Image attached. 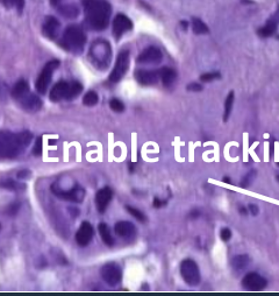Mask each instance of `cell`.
<instances>
[{
    "mask_svg": "<svg viewBox=\"0 0 279 296\" xmlns=\"http://www.w3.org/2000/svg\"><path fill=\"white\" fill-rule=\"evenodd\" d=\"M33 154L35 157H40L42 154V138L39 137L35 141V145L33 147Z\"/></svg>",
    "mask_w": 279,
    "mask_h": 296,
    "instance_id": "35",
    "label": "cell"
},
{
    "mask_svg": "<svg viewBox=\"0 0 279 296\" xmlns=\"http://www.w3.org/2000/svg\"><path fill=\"white\" fill-rule=\"evenodd\" d=\"M100 275L103 281L110 286H117L122 279L121 269L115 262H107L100 269Z\"/></svg>",
    "mask_w": 279,
    "mask_h": 296,
    "instance_id": "8",
    "label": "cell"
},
{
    "mask_svg": "<svg viewBox=\"0 0 279 296\" xmlns=\"http://www.w3.org/2000/svg\"><path fill=\"white\" fill-rule=\"evenodd\" d=\"M17 4V7H18V12L20 14H21V12H22V9H23V6H25V2H22V0H19V2L15 3Z\"/></svg>",
    "mask_w": 279,
    "mask_h": 296,
    "instance_id": "42",
    "label": "cell"
},
{
    "mask_svg": "<svg viewBox=\"0 0 279 296\" xmlns=\"http://www.w3.org/2000/svg\"><path fill=\"white\" fill-rule=\"evenodd\" d=\"M135 78L142 85H153L161 79L158 70H136Z\"/></svg>",
    "mask_w": 279,
    "mask_h": 296,
    "instance_id": "18",
    "label": "cell"
},
{
    "mask_svg": "<svg viewBox=\"0 0 279 296\" xmlns=\"http://www.w3.org/2000/svg\"><path fill=\"white\" fill-rule=\"evenodd\" d=\"M128 68H129V51L122 50L121 53L118 55L114 69L110 75V81L112 83H118L119 81H121L123 76L126 75L127 70H128Z\"/></svg>",
    "mask_w": 279,
    "mask_h": 296,
    "instance_id": "7",
    "label": "cell"
},
{
    "mask_svg": "<svg viewBox=\"0 0 279 296\" xmlns=\"http://www.w3.org/2000/svg\"><path fill=\"white\" fill-rule=\"evenodd\" d=\"M114 231L119 237L125 239H133L135 234H136V227H135L133 223L127 221L118 222L114 225Z\"/></svg>",
    "mask_w": 279,
    "mask_h": 296,
    "instance_id": "20",
    "label": "cell"
},
{
    "mask_svg": "<svg viewBox=\"0 0 279 296\" xmlns=\"http://www.w3.org/2000/svg\"><path fill=\"white\" fill-rule=\"evenodd\" d=\"M278 166H279V162H278Z\"/></svg>",
    "mask_w": 279,
    "mask_h": 296,
    "instance_id": "48",
    "label": "cell"
},
{
    "mask_svg": "<svg viewBox=\"0 0 279 296\" xmlns=\"http://www.w3.org/2000/svg\"><path fill=\"white\" fill-rule=\"evenodd\" d=\"M249 263H250V258L246 254L236 255V257H234L232 259V266L235 270H238V271L246 270Z\"/></svg>",
    "mask_w": 279,
    "mask_h": 296,
    "instance_id": "25",
    "label": "cell"
},
{
    "mask_svg": "<svg viewBox=\"0 0 279 296\" xmlns=\"http://www.w3.org/2000/svg\"><path fill=\"white\" fill-rule=\"evenodd\" d=\"M33 134L28 131L21 133H12L3 131L0 133V155L4 159H15L21 155L27 146H29Z\"/></svg>",
    "mask_w": 279,
    "mask_h": 296,
    "instance_id": "2",
    "label": "cell"
},
{
    "mask_svg": "<svg viewBox=\"0 0 279 296\" xmlns=\"http://www.w3.org/2000/svg\"><path fill=\"white\" fill-rule=\"evenodd\" d=\"M181 25L183 27V29H187V26H189V23L186 21H181Z\"/></svg>",
    "mask_w": 279,
    "mask_h": 296,
    "instance_id": "43",
    "label": "cell"
},
{
    "mask_svg": "<svg viewBox=\"0 0 279 296\" xmlns=\"http://www.w3.org/2000/svg\"><path fill=\"white\" fill-rule=\"evenodd\" d=\"M58 13L67 19H75L78 17L79 9L74 4H62L57 7Z\"/></svg>",
    "mask_w": 279,
    "mask_h": 296,
    "instance_id": "22",
    "label": "cell"
},
{
    "mask_svg": "<svg viewBox=\"0 0 279 296\" xmlns=\"http://www.w3.org/2000/svg\"><path fill=\"white\" fill-rule=\"evenodd\" d=\"M20 209V204L19 203H14V204H11L9 206V215L11 216H14L15 214L18 213Z\"/></svg>",
    "mask_w": 279,
    "mask_h": 296,
    "instance_id": "38",
    "label": "cell"
},
{
    "mask_svg": "<svg viewBox=\"0 0 279 296\" xmlns=\"http://www.w3.org/2000/svg\"><path fill=\"white\" fill-rule=\"evenodd\" d=\"M249 211L251 213V215L256 216L258 214V206L255 205V204H250V205H249Z\"/></svg>",
    "mask_w": 279,
    "mask_h": 296,
    "instance_id": "41",
    "label": "cell"
},
{
    "mask_svg": "<svg viewBox=\"0 0 279 296\" xmlns=\"http://www.w3.org/2000/svg\"><path fill=\"white\" fill-rule=\"evenodd\" d=\"M51 190H53V193L57 196V197L65 199V201L81 203L83 202V199L85 198V190L79 186H76L74 188H71L70 190L64 191V190L59 189L56 185H54L53 187H51Z\"/></svg>",
    "mask_w": 279,
    "mask_h": 296,
    "instance_id": "9",
    "label": "cell"
},
{
    "mask_svg": "<svg viewBox=\"0 0 279 296\" xmlns=\"http://www.w3.org/2000/svg\"><path fill=\"white\" fill-rule=\"evenodd\" d=\"M3 187L6 188V189L10 190H20V189H25V186L19 185V183L12 181V180H6V181L3 182Z\"/></svg>",
    "mask_w": 279,
    "mask_h": 296,
    "instance_id": "31",
    "label": "cell"
},
{
    "mask_svg": "<svg viewBox=\"0 0 279 296\" xmlns=\"http://www.w3.org/2000/svg\"><path fill=\"white\" fill-rule=\"evenodd\" d=\"M91 63L99 70H105L109 68L112 60V48L106 40H95L90 48Z\"/></svg>",
    "mask_w": 279,
    "mask_h": 296,
    "instance_id": "4",
    "label": "cell"
},
{
    "mask_svg": "<svg viewBox=\"0 0 279 296\" xmlns=\"http://www.w3.org/2000/svg\"><path fill=\"white\" fill-rule=\"evenodd\" d=\"M112 197H113V191L109 187L102 188L98 191L97 195H95V206H97L99 213H105L110 202L112 201Z\"/></svg>",
    "mask_w": 279,
    "mask_h": 296,
    "instance_id": "16",
    "label": "cell"
},
{
    "mask_svg": "<svg viewBox=\"0 0 279 296\" xmlns=\"http://www.w3.org/2000/svg\"><path fill=\"white\" fill-rule=\"evenodd\" d=\"M278 25H279V7L277 9V11L274 12L272 15H271L270 19L268 20V21H266L265 25L258 29L257 33L261 38L272 37V35L276 33Z\"/></svg>",
    "mask_w": 279,
    "mask_h": 296,
    "instance_id": "17",
    "label": "cell"
},
{
    "mask_svg": "<svg viewBox=\"0 0 279 296\" xmlns=\"http://www.w3.org/2000/svg\"><path fill=\"white\" fill-rule=\"evenodd\" d=\"M277 180H278V182H279V175L277 176Z\"/></svg>",
    "mask_w": 279,
    "mask_h": 296,
    "instance_id": "47",
    "label": "cell"
},
{
    "mask_svg": "<svg viewBox=\"0 0 279 296\" xmlns=\"http://www.w3.org/2000/svg\"><path fill=\"white\" fill-rule=\"evenodd\" d=\"M182 278L189 286H197L200 282V271L192 259H185L181 263Z\"/></svg>",
    "mask_w": 279,
    "mask_h": 296,
    "instance_id": "5",
    "label": "cell"
},
{
    "mask_svg": "<svg viewBox=\"0 0 279 296\" xmlns=\"http://www.w3.org/2000/svg\"><path fill=\"white\" fill-rule=\"evenodd\" d=\"M59 66V61L57 60H53V61L48 62L47 65L43 68L41 74L37 79V83H35V89L39 94L45 95L47 93L48 87H49V84L51 82V78H53L54 71L57 69Z\"/></svg>",
    "mask_w": 279,
    "mask_h": 296,
    "instance_id": "6",
    "label": "cell"
},
{
    "mask_svg": "<svg viewBox=\"0 0 279 296\" xmlns=\"http://www.w3.org/2000/svg\"><path fill=\"white\" fill-rule=\"evenodd\" d=\"M43 35L50 40H56L61 32V23L54 17H47L42 26Z\"/></svg>",
    "mask_w": 279,
    "mask_h": 296,
    "instance_id": "15",
    "label": "cell"
},
{
    "mask_svg": "<svg viewBox=\"0 0 279 296\" xmlns=\"http://www.w3.org/2000/svg\"><path fill=\"white\" fill-rule=\"evenodd\" d=\"M83 91V85L77 81L70 82V94H69V101L74 98H77Z\"/></svg>",
    "mask_w": 279,
    "mask_h": 296,
    "instance_id": "29",
    "label": "cell"
},
{
    "mask_svg": "<svg viewBox=\"0 0 279 296\" xmlns=\"http://www.w3.org/2000/svg\"><path fill=\"white\" fill-rule=\"evenodd\" d=\"M165 204H166L165 201H161V199L157 198V197L154 199V206L155 208H161L163 205H165Z\"/></svg>",
    "mask_w": 279,
    "mask_h": 296,
    "instance_id": "40",
    "label": "cell"
},
{
    "mask_svg": "<svg viewBox=\"0 0 279 296\" xmlns=\"http://www.w3.org/2000/svg\"><path fill=\"white\" fill-rule=\"evenodd\" d=\"M30 171L28 169H23V170H20L18 173V177L19 179H29L30 177Z\"/></svg>",
    "mask_w": 279,
    "mask_h": 296,
    "instance_id": "39",
    "label": "cell"
},
{
    "mask_svg": "<svg viewBox=\"0 0 279 296\" xmlns=\"http://www.w3.org/2000/svg\"><path fill=\"white\" fill-rule=\"evenodd\" d=\"M133 29V22L125 14H118L112 22V32L114 38L119 40L126 32Z\"/></svg>",
    "mask_w": 279,
    "mask_h": 296,
    "instance_id": "12",
    "label": "cell"
},
{
    "mask_svg": "<svg viewBox=\"0 0 279 296\" xmlns=\"http://www.w3.org/2000/svg\"><path fill=\"white\" fill-rule=\"evenodd\" d=\"M126 209L128 213L131 215V216H134L135 218L137 219V221L140 222H142V223H145L147 221V217L145 215H143V213H141V211L137 210V209H135V208L133 206H129V205H127L126 206Z\"/></svg>",
    "mask_w": 279,
    "mask_h": 296,
    "instance_id": "30",
    "label": "cell"
},
{
    "mask_svg": "<svg viewBox=\"0 0 279 296\" xmlns=\"http://www.w3.org/2000/svg\"><path fill=\"white\" fill-rule=\"evenodd\" d=\"M220 237L223 242H228L230 238H232V231H230L228 227H223L220 232Z\"/></svg>",
    "mask_w": 279,
    "mask_h": 296,
    "instance_id": "36",
    "label": "cell"
},
{
    "mask_svg": "<svg viewBox=\"0 0 279 296\" xmlns=\"http://www.w3.org/2000/svg\"><path fill=\"white\" fill-rule=\"evenodd\" d=\"M186 89L189 91H192V93H199V91L202 90V85L199 83H190L186 86Z\"/></svg>",
    "mask_w": 279,
    "mask_h": 296,
    "instance_id": "37",
    "label": "cell"
},
{
    "mask_svg": "<svg viewBox=\"0 0 279 296\" xmlns=\"http://www.w3.org/2000/svg\"><path fill=\"white\" fill-rule=\"evenodd\" d=\"M163 60V54L159 48L151 46L146 48L136 58V62L140 65H157Z\"/></svg>",
    "mask_w": 279,
    "mask_h": 296,
    "instance_id": "10",
    "label": "cell"
},
{
    "mask_svg": "<svg viewBox=\"0 0 279 296\" xmlns=\"http://www.w3.org/2000/svg\"><path fill=\"white\" fill-rule=\"evenodd\" d=\"M85 23L93 31H103L110 25L112 6L105 0H87L83 3Z\"/></svg>",
    "mask_w": 279,
    "mask_h": 296,
    "instance_id": "1",
    "label": "cell"
},
{
    "mask_svg": "<svg viewBox=\"0 0 279 296\" xmlns=\"http://www.w3.org/2000/svg\"><path fill=\"white\" fill-rule=\"evenodd\" d=\"M98 230H99V233H100V237L102 239V242L106 244L107 246H113L114 245V238L112 237V233H111V230L107 224L105 223H100L98 226Z\"/></svg>",
    "mask_w": 279,
    "mask_h": 296,
    "instance_id": "24",
    "label": "cell"
},
{
    "mask_svg": "<svg viewBox=\"0 0 279 296\" xmlns=\"http://www.w3.org/2000/svg\"><path fill=\"white\" fill-rule=\"evenodd\" d=\"M20 106L27 112H37L42 107V101L34 94H27L25 97L19 101Z\"/></svg>",
    "mask_w": 279,
    "mask_h": 296,
    "instance_id": "19",
    "label": "cell"
},
{
    "mask_svg": "<svg viewBox=\"0 0 279 296\" xmlns=\"http://www.w3.org/2000/svg\"><path fill=\"white\" fill-rule=\"evenodd\" d=\"M221 77L220 73H218V71H215V73H207L200 76V79L201 82H211V81H214V79H219Z\"/></svg>",
    "mask_w": 279,
    "mask_h": 296,
    "instance_id": "33",
    "label": "cell"
},
{
    "mask_svg": "<svg viewBox=\"0 0 279 296\" xmlns=\"http://www.w3.org/2000/svg\"><path fill=\"white\" fill-rule=\"evenodd\" d=\"M223 182H226V183H228V185H230L232 183V181L228 177H223Z\"/></svg>",
    "mask_w": 279,
    "mask_h": 296,
    "instance_id": "44",
    "label": "cell"
},
{
    "mask_svg": "<svg viewBox=\"0 0 279 296\" xmlns=\"http://www.w3.org/2000/svg\"><path fill=\"white\" fill-rule=\"evenodd\" d=\"M94 234L93 226L89 222H83L79 227L77 233H76V242L79 246H87L90 242L92 241Z\"/></svg>",
    "mask_w": 279,
    "mask_h": 296,
    "instance_id": "14",
    "label": "cell"
},
{
    "mask_svg": "<svg viewBox=\"0 0 279 296\" xmlns=\"http://www.w3.org/2000/svg\"><path fill=\"white\" fill-rule=\"evenodd\" d=\"M240 213L243 214V215H246L247 214V210L245 209V208H240Z\"/></svg>",
    "mask_w": 279,
    "mask_h": 296,
    "instance_id": "45",
    "label": "cell"
},
{
    "mask_svg": "<svg viewBox=\"0 0 279 296\" xmlns=\"http://www.w3.org/2000/svg\"><path fill=\"white\" fill-rule=\"evenodd\" d=\"M69 94H70V82L59 81L56 83L51 89L49 94V98L51 102H61L63 99L69 101Z\"/></svg>",
    "mask_w": 279,
    "mask_h": 296,
    "instance_id": "13",
    "label": "cell"
},
{
    "mask_svg": "<svg viewBox=\"0 0 279 296\" xmlns=\"http://www.w3.org/2000/svg\"><path fill=\"white\" fill-rule=\"evenodd\" d=\"M255 171H250L249 174H247L246 175V177L242 180V182H241V187L242 188H248L250 185H251V182L254 181V179H255Z\"/></svg>",
    "mask_w": 279,
    "mask_h": 296,
    "instance_id": "34",
    "label": "cell"
},
{
    "mask_svg": "<svg viewBox=\"0 0 279 296\" xmlns=\"http://www.w3.org/2000/svg\"><path fill=\"white\" fill-rule=\"evenodd\" d=\"M159 71V77L165 86H170L175 81H176L177 73L171 68H162Z\"/></svg>",
    "mask_w": 279,
    "mask_h": 296,
    "instance_id": "23",
    "label": "cell"
},
{
    "mask_svg": "<svg viewBox=\"0 0 279 296\" xmlns=\"http://www.w3.org/2000/svg\"><path fill=\"white\" fill-rule=\"evenodd\" d=\"M268 285L265 278L257 273H248L242 280V286L245 289L250 291H260L263 290Z\"/></svg>",
    "mask_w": 279,
    "mask_h": 296,
    "instance_id": "11",
    "label": "cell"
},
{
    "mask_svg": "<svg viewBox=\"0 0 279 296\" xmlns=\"http://www.w3.org/2000/svg\"><path fill=\"white\" fill-rule=\"evenodd\" d=\"M192 29H193V33L198 35L208 33V27H207L206 23L202 22L201 20L198 18L192 19Z\"/></svg>",
    "mask_w": 279,
    "mask_h": 296,
    "instance_id": "26",
    "label": "cell"
},
{
    "mask_svg": "<svg viewBox=\"0 0 279 296\" xmlns=\"http://www.w3.org/2000/svg\"><path fill=\"white\" fill-rule=\"evenodd\" d=\"M129 170L130 171L134 170V163H129Z\"/></svg>",
    "mask_w": 279,
    "mask_h": 296,
    "instance_id": "46",
    "label": "cell"
},
{
    "mask_svg": "<svg viewBox=\"0 0 279 296\" xmlns=\"http://www.w3.org/2000/svg\"><path fill=\"white\" fill-rule=\"evenodd\" d=\"M233 104H234V93L233 91H230L228 96H227L226 102H225V113H223V121L225 122L228 121L229 115L230 113H232Z\"/></svg>",
    "mask_w": 279,
    "mask_h": 296,
    "instance_id": "27",
    "label": "cell"
},
{
    "mask_svg": "<svg viewBox=\"0 0 279 296\" xmlns=\"http://www.w3.org/2000/svg\"><path fill=\"white\" fill-rule=\"evenodd\" d=\"M27 94H29V84H28L25 79H20V81L15 83V85L11 91V96L18 102L21 98L25 97Z\"/></svg>",
    "mask_w": 279,
    "mask_h": 296,
    "instance_id": "21",
    "label": "cell"
},
{
    "mask_svg": "<svg viewBox=\"0 0 279 296\" xmlns=\"http://www.w3.org/2000/svg\"><path fill=\"white\" fill-rule=\"evenodd\" d=\"M98 101L99 97L97 93H94V91H89V93H86L85 96H84L83 104L86 106H94L95 104L98 103Z\"/></svg>",
    "mask_w": 279,
    "mask_h": 296,
    "instance_id": "28",
    "label": "cell"
},
{
    "mask_svg": "<svg viewBox=\"0 0 279 296\" xmlns=\"http://www.w3.org/2000/svg\"><path fill=\"white\" fill-rule=\"evenodd\" d=\"M110 106H111V109L115 112L125 111V105H123V103L121 101H119V99H117V98L112 99V101L110 102Z\"/></svg>",
    "mask_w": 279,
    "mask_h": 296,
    "instance_id": "32",
    "label": "cell"
},
{
    "mask_svg": "<svg viewBox=\"0 0 279 296\" xmlns=\"http://www.w3.org/2000/svg\"><path fill=\"white\" fill-rule=\"evenodd\" d=\"M86 43V35L84 33L83 28L77 25H70L66 27V29L63 33L59 45L70 53L79 55L83 53L84 47Z\"/></svg>",
    "mask_w": 279,
    "mask_h": 296,
    "instance_id": "3",
    "label": "cell"
}]
</instances>
